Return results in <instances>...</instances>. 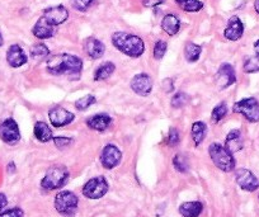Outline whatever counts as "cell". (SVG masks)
Here are the masks:
<instances>
[{"instance_id": "19", "label": "cell", "mask_w": 259, "mask_h": 217, "mask_svg": "<svg viewBox=\"0 0 259 217\" xmlns=\"http://www.w3.org/2000/svg\"><path fill=\"white\" fill-rule=\"evenodd\" d=\"M112 118L106 113H101V114H94V116L89 117L87 119V124L91 127L92 129H96V131L103 132L106 131L107 128L111 124Z\"/></svg>"}, {"instance_id": "22", "label": "cell", "mask_w": 259, "mask_h": 217, "mask_svg": "<svg viewBox=\"0 0 259 217\" xmlns=\"http://www.w3.org/2000/svg\"><path fill=\"white\" fill-rule=\"evenodd\" d=\"M203 206L201 202H186L179 207V213L183 217H198L202 213Z\"/></svg>"}, {"instance_id": "30", "label": "cell", "mask_w": 259, "mask_h": 217, "mask_svg": "<svg viewBox=\"0 0 259 217\" xmlns=\"http://www.w3.org/2000/svg\"><path fill=\"white\" fill-rule=\"evenodd\" d=\"M96 102H97L96 97H94L93 94H88V96L78 99V101L75 102V107L76 109H79V111H85V109H88L89 107L93 106Z\"/></svg>"}, {"instance_id": "20", "label": "cell", "mask_w": 259, "mask_h": 217, "mask_svg": "<svg viewBox=\"0 0 259 217\" xmlns=\"http://www.w3.org/2000/svg\"><path fill=\"white\" fill-rule=\"evenodd\" d=\"M225 148L231 154L238 153V151H240L243 149V137H241V132L239 129H231L229 132L225 141Z\"/></svg>"}, {"instance_id": "2", "label": "cell", "mask_w": 259, "mask_h": 217, "mask_svg": "<svg viewBox=\"0 0 259 217\" xmlns=\"http://www.w3.org/2000/svg\"><path fill=\"white\" fill-rule=\"evenodd\" d=\"M112 44L118 51L126 56L138 59L145 51L144 41L136 34L127 33V32H116L112 36Z\"/></svg>"}, {"instance_id": "25", "label": "cell", "mask_w": 259, "mask_h": 217, "mask_svg": "<svg viewBox=\"0 0 259 217\" xmlns=\"http://www.w3.org/2000/svg\"><path fill=\"white\" fill-rule=\"evenodd\" d=\"M34 136L38 141L41 142H49L50 140H52V131L49 127V124L45 123V122L39 121L34 124Z\"/></svg>"}, {"instance_id": "3", "label": "cell", "mask_w": 259, "mask_h": 217, "mask_svg": "<svg viewBox=\"0 0 259 217\" xmlns=\"http://www.w3.org/2000/svg\"><path fill=\"white\" fill-rule=\"evenodd\" d=\"M69 170L64 165H54L47 170L46 176L41 181V187L46 191H55L66 184L69 179Z\"/></svg>"}, {"instance_id": "12", "label": "cell", "mask_w": 259, "mask_h": 217, "mask_svg": "<svg viewBox=\"0 0 259 217\" xmlns=\"http://www.w3.org/2000/svg\"><path fill=\"white\" fill-rule=\"evenodd\" d=\"M236 81L235 70L230 64H223L216 72V84L220 89H226Z\"/></svg>"}, {"instance_id": "8", "label": "cell", "mask_w": 259, "mask_h": 217, "mask_svg": "<svg viewBox=\"0 0 259 217\" xmlns=\"http://www.w3.org/2000/svg\"><path fill=\"white\" fill-rule=\"evenodd\" d=\"M0 139L8 145H16L21 140V132L13 118H7L0 122Z\"/></svg>"}, {"instance_id": "17", "label": "cell", "mask_w": 259, "mask_h": 217, "mask_svg": "<svg viewBox=\"0 0 259 217\" xmlns=\"http://www.w3.org/2000/svg\"><path fill=\"white\" fill-rule=\"evenodd\" d=\"M32 33L38 39H49L55 34V26H52L46 18L41 17L32 28Z\"/></svg>"}, {"instance_id": "11", "label": "cell", "mask_w": 259, "mask_h": 217, "mask_svg": "<svg viewBox=\"0 0 259 217\" xmlns=\"http://www.w3.org/2000/svg\"><path fill=\"white\" fill-rule=\"evenodd\" d=\"M131 89L141 97L149 96L153 91V79L146 72L138 74L131 80Z\"/></svg>"}, {"instance_id": "1", "label": "cell", "mask_w": 259, "mask_h": 217, "mask_svg": "<svg viewBox=\"0 0 259 217\" xmlns=\"http://www.w3.org/2000/svg\"><path fill=\"white\" fill-rule=\"evenodd\" d=\"M46 69L51 75H66L71 79H78L83 70V60L71 54L52 55L47 60Z\"/></svg>"}, {"instance_id": "9", "label": "cell", "mask_w": 259, "mask_h": 217, "mask_svg": "<svg viewBox=\"0 0 259 217\" xmlns=\"http://www.w3.org/2000/svg\"><path fill=\"white\" fill-rule=\"evenodd\" d=\"M235 181L238 186L246 192H254L259 188V181L248 169H239V170H236Z\"/></svg>"}, {"instance_id": "24", "label": "cell", "mask_w": 259, "mask_h": 217, "mask_svg": "<svg viewBox=\"0 0 259 217\" xmlns=\"http://www.w3.org/2000/svg\"><path fill=\"white\" fill-rule=\"evenodd\" d=\"M191 132L194 145L198 146V145L202 144L203 140H205L206 134H207V127H206V124L203 123V122H194V123L192 124Z\"/></svg>"}, {"instance_id": "4", "label": "cell", "mask_w": 259, "mask_h": 217, "mask_svg": "<svg viewBox=\"0 0 259 217\" xmlns=\"http://www.w3.org/2000/svg\"><path fill=\"white\" fill-rule=\"evenodd\" d=\"M208 154H210L211 160L220 170L231 171L235 168V159H234L233 154L225 146H221L218 142L210 145Z\"/></svg>"}, {"instance_id": "38", "label": "cell", "mask_w": 259, "mask_h": 217, "mask_svg": "<svg viewBox=\"0 0 259 217\" xmlns=\"http://www.w3.org/2000/svg\"><path fill=\"white\" fill-rule=\"evenodd\" d=\"M23 211L21 208H18V207H16V208H11L8 211L2 212L0 217H23Z\"/></svg>"}, {"instance_id": "39", "label": "cell", "mask_w": 259, "mask_h": 217, "mask_svg": "<svg viewBox=\"0 0 259 217\" xmlns=\"http://www.w3.org/2000/svg\"><path fill=\"white\" fill-rule=\"evenodd\" d=\"M141 2H143L144 6L148 7V8H155V7L163 4L165 0H141Z\"/></svg>"}, {"instance_id": "36", "label": "cell", "mask_w": 259, "mask_h": 217, "mask_svg": "<svg viewBox=\"0 0 259 217\" xmlns=\"http://www.w3.org/2000/svg\"><path fill=\"white\" fill-rule=\"evenodd\" d=\"M179 131L177 128H174V127H171L170 129H169V136H168V145L169 146H177L179 142Z\"/></svg>"}, {"instance_id": "35", "label": "cell", "mask_w": 259, "mask_h": 217, "mask_svg": "<svg viewBox=\"0 0 259 217\" xmlns=\"http://www.w3.org/2000/svg\"><path fill=\"white\" fill-rule=\"evenodd\" d=\"M94 3V0H73V7L79 12L88 11Z\"/></svg>"}, {"instance_id": "41", "label": "cell", "mask_w": 259, "mask_h": 217, "mask_svg": "<svg viewBox=\"0 0 259 217\" xmlns=\"http://www.w3.org/2000/svg\"><path fill=\"white\" fill-rule=\"evenodd\" d=\"M254 51H255L256 56L259 57V39L255 42V44H254Z\"/></svg>"}, {"instance_id": "18", "label": "cell", "mask_w": 259, "mask_h": 217, "mask_svg": "<svg viewBox=\"0 0 259 217\" xmlns=\"http://www.w3.org/2000/svg\"><path fill=\"white\" fill-rule=\"evenodd\" d=\"M83 47H84V52H85V54L93 60L101 59V57L103 56L104 51H106L104 45L102 44L99 39L94 38V37H89V38H87L85 41H84Z\"/></svg>"}, {"instance_id": "21", "label": "cell", "mask_w": 259, "mask_h": 217, "mask_svg": "<svg viewBox=\"0 0 259 217\" xmlns=\"http://www.w3.org/2000/svg\"><path fill=\"white\" fill-rule=\"evenodd\" d=\"M161 28L169 36H176L181 29V21L176 14H166L161 21Z\"/></svg>"}, {"instance_id": "13", "label": "cell", "mask_w": 259, "mask_h": 217, "mask_svg": "<svg viewBox=\"0 0 259 217\" xmlns=\"http://www.w3.org/2000/svg\"><path fill=\"white\" fill-rule=\"evenodd\" d=\"M49 118L54 127H64L66 124H70L75 116L62 107H55L49 112Z\"/></svg>"}, {"instance_id": "33", "label": "cell", "mask_w": 259, "mask_h": 217, "mask_svg": "<svg viewBox=\"0 0 259 217\" xmlns=\"http://www.w3.org/2000/svg\"><path fill=\"white\" fill-rule=\"evenodd\" d=\"M173 164H174V168H176L178 171H181V173H187V170H188V163H187V159L184 158L183 155H181V154L174 156Z\"/></svg>"}, {"instance_id": "37", "label": "cell", "mask_w": 259, "mask_h": 217, "mask_svg": "<svg viewBox=\"0 0 259 217\" xmlns=\"http://www.w3.org/2000/svg\"><path fill=\"white\" fill-rule=\"evenodd\" d=\"M54 142L55 145H56V148L59 149H64V148H68L69 145L73 142V139H69V137H62V136H59V137H54Z\"/></svg>"}, {"instance_id": "16", "label": "cell", "mask_w": 259, "mask_h": 217, "mask_svg": "<svg viewBox=\"0 0 259 217\" xmlns=\"http://www.w3.org/2000/svg\"><path fill=\"white\" fill-rule=\"evenodd\" d=\"M28 57H27L26 52L23 51L19 45H12L7 52V61L12 67H21L27 62Z\"/></svg>"}, {"instance_id": "23", "label": "cell", "mask_w": 259, "mask_h": 217, "mask_svg": "<svg viewBox=\"0 0 259 217\" xmlns=\"http://www.w3.org/2000/svg\"><path fill=\"white\" fill-rule=\"evenodd\" d=\"M116 70V66H114L113 62L106 61L102 65H99L97 67V70L94 71V80L96 81H103L106 79H108L109 76L112 75Z\"/></svg>"}, {"instance_id": "34", "label": "cell", "mask_w": 259, "mask_h": 217, "mask_svg": "<svg viewBox=\"0 0 259 217\" xmlns=\"http://www.w3.org/2000/svg\"><path fill=\"white\" fill-rule=\"evenodd\" d=\"M166 47H168V45H166L165 41H156L155 46H154V59L155 60H161L164 57V55H165L166 52Z\"/></svg>"}, {"instance_id": "31", "label": "cell", "mask_w": 259, "mask_h": 217, "mask_svg": "<svg viewBox=\"0 0 259 217\" xmlns=\"http://www.w3.org/2000/svg\"><path fill=\"white\" fill-rule=\"evenodd\" d=\"M191 101V97L186 93H177L174 94L173 98H171V106L174 108H182L186 104H188V102Z\"/></svg>"}, {"instance_id": "29", "label": "cell", "mask_w": 259, "mask_h": 217, "mask_svg": "<svg viewBox=\"0 0 259 217\" xmlns=\"http://www.w3.org/2000/svg\"><path fill=\"white\" fill-rule=\"evenodd\" d=\"M226 114H228V106H226L225 102H223V103L218 104V106L213 108L212 114H211V118H212L213 123H218V122H220Z\"/></svg>"}, {"instance_id": "5", "label": "cell", "mask_w": 259, "mask_h": 217, "mask_svg": "<svg viewBox=\"0 0 259 217\" xmlns=\"http://www.w3.org/2000/svg\"><path fill=\"white\" fill-rule=\"evenodd\" d=\"M79 206V199L75 193L70 191H62L55 197V208L60 214L66 217H73L76 213Z\"/></svg>"}, {"instance_id": "40", "label": "cell", "mask_w": 259, "mask_h": 217, "mask_svg": "<svg viewBox=\"0 0 259 217\" xmlns=\"http://www.w3.org/2000/svg\"><path fill=\"white\" fill-rule=\"evenodd\" d=\"M8 204V199H7V196L4 193H0V211L4 208V207Z\"/></svg>"}, {"instance_id": "28", "label": "cell", "mask_w": 259, "mask_h": 217, "mask_svg": "<svg viewBox=\"0 0 259 217\" xmlns=\"http://www.w3.org/2000/svg\"><path fill=\"white\" fill-rule=\"evenodd\" d=\"M29 54H31V57L33 60H36V61H41V60L46 59V57L49 56L50 50L45 44H36L31 47Z\"/></svg>"}, {"instance_id": "15", "label": "cell", "mask_w": 259, "mask_h": 217, "mask_svg": "<svg viewBox=\"0 0 259 217\" xmlns=\"http://www.w3.org/2000/svg\"><path fill=\"white\" fill-rule=\"evenodd\" d=\"M244 33V24L240 21V18L236 16L231 17L228 22L225 31H224V36L229 41H238L241 38Z\"/></svg>"}, {"instance_id": "26", "label": "cell", "mask_w": 259, "mask_h": 217, "mask_svg": "<svg viewBox=\"0 0 259 217\" xmlns=\"http://www.w3.org/2000/svg\"><path fill=\"white\" fill-rule=\"evenodd\" d=\"M201 52H202V47L200 45L193 44V42H188L184 46V56H186V60L188 62L198 61Z\"/></svg>"}, {"instance_id": "10", "label": "cell", "mask_w": 259, "mask_h": 217, "mask_svg": "<svg viewBox=\"0 0 259 217\" xmlns=\"http://www.w3.org/2000/svg\"><path fill=\"white\" fill-rule=\"evenodd\" d=\"M122 158V154L119 151V149L114 145L109 144L107 146H104V149L102 150L101 154V163L103 165V168L106 169H113L116 168L119 164Z\"/></svg>"}, {"instance_id": "43", "label": "cell", "mask_w": 259, "mask_h": 217, "mask_svg": "<svg viewBox=\"0 0 259 217\" xmlns=\"http://www.w3.org/2000/svg\"><path fill=\"white\" fill-rule=\"evenodd\" d=\"M3 44H4V38L3 36H2V33H0V47L3 46Z\"/></svg>"}, {"instance_id": "32", "label": "cell", "mask_w": 259, "mask_h": 217, "mask_svg": "<svg viewBox=\"0 0 259 217\" xmlns=\"http://www.w3.org/2000/svg\"><path fill=\"white\" fill-rule=\"evenodd\" d=\"M244 71H245L246 74L259 72V57H249V59L244 62Z\"/></svg>"}, {"instance_id": "27", "label": "cell", "mask_w": 259, "mask_h": 217, "mask_svg": "<svg viewBox=\"0 0 259 217\" xmlns=\"http://www.w3.org/2000/svg\"><path fill=\"white\" fill-rule=\"evenodd\" d=\"M177 6L184 12L194 13V12H200L203 8V3L200 0H174Z\"/></svg>"}, {"instance_id": "14", "label": "cell", "mask_w": 259, "mask_h": 217, "mask_svg": "<svg viewBox=\"0 0 259 217\" xmlns=\"http://www.w3.org/2000/svg\"><path fill=\"white\" fill-rule=\"evenodd\" d=\"M44 18H46L52 26H60L69 18V11L64 6L51 7L44 12Z\"/></svg>"}, {"instance_id": "7", "label": "cell", "mask_w": 259, "mask_h": 217, "mask_svg": "<svg viewBox=\"0 0 259 217\" xmlns=\"http://www.w3.org/2000/svg\"><path fill=\"white\" fill-rule=\"evenodd\" d=\"M108 182L104 177H96L89 179L83 187V194L89 199H99L108 192Z\"/></svg>"}, {"instance_id": "6", "label": "cell", "mask_w": 259, "mask_h": 217, "mask_svg": "<svg viewBox=\"0 0 259 217\" xmlns=\"http://www.w3.org/2000/svg\"><path fill=\"white\" fill-rule=\"evenodd\" d=\"M233 112L241 114L246 121L251 123L259 122V102L253 97L236 102L233 107Z\"/></svg>"}, {"instance_id": "42", "label": "cell", "mask_w": 259, "mask_h": 217, "mask_svg": "<svg viewBox=\"0 0 259 217\" xmlns=\"http://www.w3.org/2000/svg\"><path fill=\"white\" fill-rule=\"evenodd\" d=\"M254 9H255L256 13L259 14V0H255V2H254Z\"/></svg>"}]
</instances>
